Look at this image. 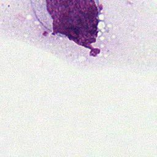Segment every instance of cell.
Returning <instances> with one entry per match:
<instances>
[{
	"mask_svg": "<svg viewBox=\"0 0 157 157\" xmlns=\"http://www.w3.org/2000/svg\"><path fill=\"white\" fill-rule=\"evenodd\" d=\"M48 5L53 19V31L67 36L78 44L89 47L97 36L98 12L93 1H52Z\"/></svg>",
	"mask_w": 157,
	"mask_h": 157,
	"instance_id": "obj_1",
	"label": "cell"
}]
</instances>
